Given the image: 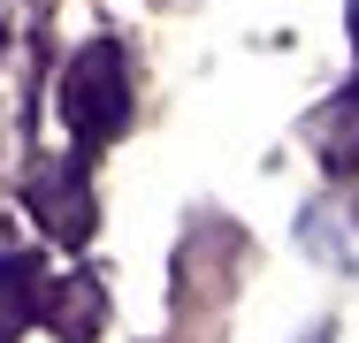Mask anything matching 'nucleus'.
Masks as SVG:
<instances>
[{
	"label": "nucleus",
	"instance_id": "nucleus-5",
	"mask_svg": "<svg viewBox=\"0 0 359 343\" xmlns=\"http://www.w3.org/2000/svg\"><path fill=\"white\" fill-rule=\"evenodd\" d=\"M46 321H54V336H62V343H92V336H100V321H107L100 282H92V274H69V282L46 298Z\"/></svg>",
	"mask_w": 359,
	"mask_h": 343
},
{
	"label": "nucleus",
	"instance_id": "nucleus-6",
	"mask_svg": "<svg viewBox=\"0 0 359 343\" xmlns=\"http://www.w3.org/2000/svg\"><path fill=\"white\" fill-rule=\"evenodd\" d=\"M313 137H321V153H329L337 168H352V160H359V84L329 107V115H313Z\"/></svg>",
	"mask_w": 359,
	"mask_h": 343
},
{
	"label": "nucleus",
	"instance_id": "nucleus-7",
	"mask_svg": "<svg viewBox=\"0 0 359 343\" xmlns=\"http://www.w3.org/2000/svg\"><path fill=\"white\" fill-rule=\"evenodd\" d=\"M352 46H359V0H352Z\"/></svg>",
	"mask_w": 359,
	"mask_h": 343
},
{
	"label": "nucleus",
	"instance_id": "nucleus-2",
	"mask_svg": "<svg viewBox=\"0 0 359 343\" xmlns=\"http://www.w3.org/2000/svg\"><path fill=\"white\" fill-rule=\"evenodd\" d=\"M23 199H31V214H39L62 244H84V237H92V191H84V176H76V160H39V168L23 176Z\"/></svg>",
	"mask_w": 359,
	"mask_h": 343
},
{
	"label": "nucleus",
	"instance_id": "nucleus-3",
	"mask_svg": "<svg viewBox=\"0 0 359 343\" xmlns=\"http://www.w3.org/2000/svg\"><path fill=\"white\" fill-rule=\"evenodd\" d=\"M298 244L337 274H359V199L337 191V199H313L306 221H298Z\"/></svg>",
	"mask_w": 359,
	"mask_h": 343
},
{
	"label": "nucleus",
	"instance_id": "nucleus-4",
	"mask_svg": "<svg viewBox=\"0 0 359 343\" xmlns=\"http://www.w3.org/2000/svg\"><path fill=\"white\" fill-rule=\"evenodd\" d=\"M46 282H39V260H23V252H0V343H15L39 313H46V298H39Z\"/></svg>",
	"mask_w": 359,
	"mask_h": 343
},
{
	"label": "nucleus",
	"instance_id": "nucleus-1",
	"mask_svg": "<svg viewBox=\"0 0 359 343\" xmlns=\"http://www.w3.org/2000/svg\"><path fill=\"white\" fill-rule=\"evenodd\" d=\"M62 115H69V130L84 137V145H100V137H115L123 122H130L123 54H115L107 38H92V46L69 62V76H62Z\"/></svg>",
	"mask_w": 359,
	"mask_h": 343
},
{
	"label": "nucleus",
	"instance_id": "nucleus-8",
	"mask_svg": "<svg viewBox=\"0 0 359 343\" xmlns=\"http://www.w3.org/2000/svg\"><path fill=\"white\" fill-rule=\"evenodd\" d=\"M306 343H329V328H313V336H306Z\"/></svg>",
	"mask_w": 359,
	"mask_h": 343
}]
</instances>
